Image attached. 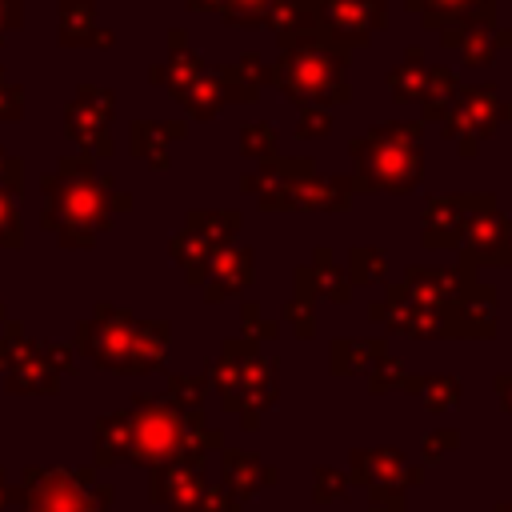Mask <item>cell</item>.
<instances>
[{
  "label": "cell",
  "mask_w": 512,
  "mask_h": 512,
  "mask_svg": "<svg viewBox=\"0 0 512 512\" xmlns=\"http://www.w3.org/2000/svg\"><path fill=\"white\" fill-rule=\"evenodd\" d=\"M344 64L348 48L336 44L324 28H308L300 36L280 40V60L272 64L268 80L296 108H332L352 96Z\"/></svg>",
  "instance_id": "6da1fadb"
},
{
  "label": "cell",
  "mask_w": 512,
  "mask_h": 512,
  "mask_svg": "<svg viewBox=\"0 0 512 512\" xmlns=\"http://www.w3.org/2000/svg\"><path fill=\"white\" fill-rule=\"evenodd\" d=\"M424 128L420 120H388L348 140L356 192L408 196L424 180Z\"/></svg>",
  "instance_id": "7a4b0ae2"
},
{
  "label": "cell",
  "mask_w": 512,
  "mask_h": 512,
  "mask_svg": "<svg viewBox=\"0 0 512 512\" xmlns=\"http://www.w3.org/2000/svg\"><path fill=\"white\" fill-rule=\"evenodd\" d=\"M504 120H512V104L500 100L496 84H468L456 92L452 108L444 112L440 132L460 148V156H476L480 140H488Z\"/></svg>",
  "instance_id": "3957f363"
},
{
  "label": "cell",
  "mask_w": 512,
  "mask_h": 512,
  "mask_svg": "<svg viewBox=\"0 0 512 512\" xmlns=\"http://www.w3.org/2000/svg\"><path fill=\"white\" fill-rule=\"evenodd\" d=\"M456 252H460V264L472 268V272L476 268H512V256H508V216L496 208L492 192H484V200L468 216Z\"/></svg>",
  "instance_id": "277c9868"
},
{
  "label": "cell",
  "mask_w": 512,
  "mask_h": 512,
  "mask_svg": "<svg viewBox=\"0 0 512 512\" xmlns=\"http://www.w3.org/2000/svg\"><path fill=\"white\" fill-rule=\"evenodd\" d=\"M348 480L360 488H392L408 492L424 484V464L404 460L396 448H352L348 452Z\"/></svg>",
  "instance_id": "5b68a950"
},
{
  "label": "cell",
  "mask_w": 512,
  "mask_h": 512,
  "mask_svg": "<svg viewBox=\"0 0 512 512\" xmlns=\"http://www.w3.org/2000/svg\"><path fill=\"white\" fill-rule=\"evenodd\" d=\"M444 336L448 340H492L496 336V320H500V308H496V292L484 284V280H472L460 296H452L444 308Z\"/></svg>",
  "instance_id": "8992f818"
},
{
  "label": "cell",
  "mask_w": 512,
  "mask_h": 512,
  "mask_svg": "<svg viewBox=\"0 0 512 512\" xmlns=\"http://www.w3.org/2000/svg\"><path fill=\"white\" fill-rule=\"evenodd\" d=\"M384 24H388V0H320V28L344 48L364 44Z\"/></svg>",
  "instance_id": "52a82bcc"
},
{
  "label": "cell",
  "mask_w": 512,
  "mask_h": 512,
  "mask_svg": "<svg viewBox=\"0 0 512 512\" xmlns=\"http://www.w3.org/2000/svg\"><path fill=\"white\" fill-rule=\"evenodd\" d=\"M484 200V192H468V196H432L424 204V220H420V244L428 252H452L460 248L464 224L476 212V204Z\"/></svg>",
  "instance_id": "ba28073f"
},
{
  "label": "cell",
  "mask_w": 512,
  "mask_h": 512,
  "mask_svg": "<svg viewBox=\"0 0 512 512\" xmlns=\"http://www.w3.org/2000/svg\"><path fill=\"white\" fill-rule=\"evenodd\" d=\"M476 280L472 268H464L460 260L452 268H432V264H408L404 268V288L412 296V304H424V308H444L452 296H460L468 284Z\"/></svg>",
  "instance_id": "9c48e42d"
},
{
  "label": "cell",
  "mask_w": 512,
  "mask_h": 512,
  "mask_svg": "<svg viewBox=\"0 0 512 512\" xmlns=\"http://www.w3.org/2000/svg\"><path fill=\"white\" fill-rule=\"evenodd\" d=\"M292 296H308V300H328V304H348L352 300V280L344 276V268L336 264L332 248H316L308 264L292 268Z\"/></svg>",
  "instance_id": "30bf717a"
},
{
  "label": "cell",
  "mask_w": 512,
  "mask_h": 512,
  "mask_svg": "<svg viewBox=\"0 0 512 512\" xmlns=\"http://www.w3.org/2000/svg\"><path fill=\"white\" fill-rule=\"evenodd\" d=\"M252 268H256V252L252 248H216L212 260H208V288H204V300L216 304V300H228V296H240L248 284H252Z\"/></svg>",
  "instance_id": "8fae6325"
},
{
  "label": "cell",
  "mask_w": 512,
  "mask_h": 512,
  "mask_svg": "<svg viewBox=\"0 0 512 512\" xmlns=\"http://www.w3.org/2000/svg\"><path fill=\"white\" fill-rule=\"evenodd\" d=\"M240 400H244L240 416H244V412L264 416V412L280 400V368H276L272 356L260 352V344L244 356V368H240Z\"/></svg>",
  "instance_id": "7c38bea8"
},
{
  "label": "cell",
  "mask_w": 512,
  "mask_h": 512,
  "mask_svg": "<svg viewBox=\"0 0 512 512\" xmlns=\"http://www.w3.org/2000/svg\"><path fill=\"white\" fill-rule=\"evenodd\" d=\"M276 484H280V468H276V464H264V460H256L252 452L224 448V488L232 492L236 504H248V500H256L264 488H276Z\"/></svg>",
  "instance_id": "4fadbf2b"
},
{
  "label": "cell",
  "mask_w": 512,
  "mask_h": 512,
  "mask_svg": "<svg viewBox=\"0 0 512 512\" xmlns=\"http://www.w3.org/2000/svg\"><path fill=\"white\" fill-rule=\"evenodd\" d=\"M204 464H188V460H176V464H164V472H156L152 480V496L164 500L172 512H192L204 496Z\"/></svg>",
  "instance_id": "5bb4252c"
},
{
  "label": "cell",
  "mask_w": 512,
  "mask_h": 512,
  "mask_svg": "<svg viewBox=\"0 0 512 512\" xmlns=\"http://www.w3.org/2000/svg\"><path fill=\"white\" fill-rule=\"evenodd\" d=\"M356 196L352 176H332V172H308L296 184V212H344Z\"/></svg>",
  "instance_id": "9a60e30c"
},
{
  "label": "cell",
  "mask_w": 512,
  "mask_h": 512,
  "mask_svg": "<svg viewBox=\"0 0 512 512\" xmlns=\"http://www.w3.org/2000/svg\"><path fill=\"white\" fill-rule=\"evenodd\" d=\"M380 356H388L384 336H336V340H328V372L332 376H360Z\"/></svg>",
  "instance_id": "2e32d148"
},
{
  "label": "cell",
  "mask_w": 512,
  "mask_h": 512,
  "mask_svg": "<svg viewBox=\"0 0 512 512\" xmlns=\"http://www.w3.org/2000/svg\"><path fill=\"white\" fill-rule=\"evenodd\" d=\"M444 44L460 48L468 68H480V64H492L504 44H512V32H492V24H448Z\"/></svg>",
  "instance_id": "e0dca14e"
},
{
  "label": "cell",
  "mask_w": 512,
  "mask_h": 512,
  "mask_svg": "<svg viewBox=\"0 0 512 512\" xmlns=\"http://www.w3.org/2000/svg\"><path fill=\"white\" fill-rule=\"evenodd\" d=\"M256 348V340H248V336H236V340H224V348H220V356L212 360V384H216V392H220V404L228 408V412H236L240 416V408H244V400H240V368H244V356Z\"/></svg>",
  "instance_id": "ac0fdd59"
},
{
  "label": "cell",
  "mask_w": 512,
  "mask_h": 512,
  "mask_svg": "<svg viewBox=\"0 0 512 512\" xmlns=\"http://www.w3.org/2000/svg\"><path fill=\"white\" fill-rule=\"evenodd\" d=\"M428 28L448 24H492V0H408Z\"/></svg>",
  "instance_id": "d6986e66"
},
{
  "label": "cell",
  "mask_w": 512,
  "mask_h": 512,
  "mask_svg": "<svg viewBox=\"0 0 512 512\" xmlns=\"http://www.w3.org/2000/svg\"><path fill=\"white\" fill-rule=\"evenodd\" d=\"M308 172H316L308 156H288V160H276V156H272V160H260V168H256L252 176H244L240 188L252 192V196H264V192H272V188H280V184L304 180Z\"/></svg>",
  "instance_id": "ffe728a7"
},
{
  "label": "cell",
  "mask_w": 512,
  "mask_h": 512,
  "mask_svg": "<svg viewBox=\"0 0 512 512\" xmlns=\"http://www.w3.org/2000/svg\"><path fill=\"white\" fill-rule=\"evenodd\" d=\"M456 92H460V80H456L452 68H428L424 92H420V116L424 120H444V112L452 108Z\"/></svg>",
  "instance_id": "44dd1931"
},
{
  "label": "cell",
  "mask_w": 512,
  "mask_h": 512,
  "mask_svg": "<svg viewBox=\"0 0 512 512\" xmlns=\"http://www.w3.org/2000/svg\"><path fill=\"white\" fill-rule=\"evenodd\" d=\"M240 212H192L188 216V232H196L200 240H208V248L216 252V248H228L232 244V236L240 232Z\"/></svg>",
  "instance_id": "7402d4cb"
},
{
  "label": "cell",
  "mask_w": 512,
  "mask_h": 512,
  "mask_svg": "<svg viewBox=\"0 0 512 512\" xmlns=\"http://www.w3.org/2000/svg\"><path fill=\"white\" fill-rule=\"evenodd\" d=\"M424 76H428V68H424L420 48H408V52H404V64H396V68L388 72V92H392V100H400V104L420 100Z\"/></svg>",
  "instance_id": "603a6c76"
},
{
  "label": "cell",
  "mask_w": 512,
  "mask_h": 512,
  "mask_svg": "<svg viewBox=\"0 0 512 512\" xmlns=\"http://www.w3.org/2000/svg\"><path fill=\"white\" fill-rule=\"evenodd\" d=\"M460 396H464V388H460L456 376H448V372H424V376H420L416 400H420L428 412H452V408H460Z\"/></svg>",
  "instance_id": "cb8c5ba5"
},
{
  "label": "cell",
  "mask_w": 512,
  "mask_h": 512,
  "mask_svg": "<svg viewBox=\"0 0 512 512\" xmlns=\"http://www.w3.org/2000/svg\"><path fill=\"white\" fill-rule=\"evenodd\" d=\"M408 312H412V296H408V288H404V284H388V288H384V296L368 304V320L384 324V332H404Z\"/></svg>",
  "instance_id": "d4e9b609"
},
{
  "label": "cell",
  "mask_w": 512,
  "mask_h": 512,
  "mask_svg": "<svg viewBox=\"0 0 512 512\" xmlns=\"http://www.w3.org/2000/svg\"><path fill=\"white\" fill-rule=\"evenodd\" d=\"M344 276L352 284H384L388 276V252L384 248H372V244H356L348 248V268Z\"/></svg>",
  "instance_id": "484cf974"
},
{
  "label": "cell",
  "mask_w": 512,
  "mask_h": 512,
  "mask_svg": "<svg viewBox=\"0 0 512 512\" xmlns=\"http://www.w3.org/2000/svg\"><path fill=\"white\" fill-rule=\"evenodd\" d=\"M172 256L184 264V276H188L192 284H204V280H208V260H212L208 240H200L196 232H184V236L172 240Z\"/></svg>",
  "instance_id": "4316f807"
},
{
  "label": "cell",
  "mask_w": 512,
  "mask_h": 512,
  "mask_svg": "<svg viewBox=\"0 0 512 512\" xmlns=\"http://www.w3.org/2000/svg\"><path fill=\"white\" fill-rule=\"evenodd\" d=\"M348 492H352V480L344 468H332V464L312 468V500L316 504H340Z\"/></svg>",
  "instance_id": "83f0119b"
},
{
  "label": "cell",
  "mask_w": 512,
  "mask_h": 512,
  "mask_svg": "<svg viewBox=\"0 0 512 512\" xmlns=\"http://www.w3.org/2000/svg\"><path fill=\"white\" fill-rule=\"evenodd\" d=\"M364 376H368V392H372V396H388V392H400V388H404L408 368L388 352V356H380Z\"/></svg>",
  "instance_id": "f1b7e54d"
},
{
  "label": "cell",
  "mask_w": 512,
  "mask_h": 512,
  "mask_svg": "<svg viewBox=\"0 0 512 512\" xmlns=\"http://www.w3.org/2000/svg\"><path fill=\"white\" fill-rule=\"evenodd\" d=\"M280 320H288L296 340H312L316 336V300L308 296H288L280 308Z\"/></svg>",
  "instance_id": "f546056e"
},
{
  "label": "cell",
  "mask_w": 512,
  "mask_h": 512,
  "mask_svg": "<svg viewBox=\"0 0 512 512\" xmlns=\"http://www.w3.org/2000/svg\"><path fill=\"white\" fill-rule=\"evenodd\" d=\"M404 336H412V340H444V312L412 304V312L404 320Z\"/></svg>",
  "instance_id": "4dcf8cb0"
},
{
  "label": "cell",
  "mask_w": 512,
  "mask_h": 512,
  "mask_svg": "<svg viewBox=\"0 0 512 512\" xmlns=\"http://www.w3.org/2000/svg\"><path fill=\"white\" fill-rule=\"evenodd\" d=\"M240 148H244V156L272 160V156H276V124H268V120H260V124H244V132H240Z\"/></svg>",
  "instance_id": "1f68e13d"
},
{
  "label": "cell",
  "mask_w": 512,
  "mask_h": 512,
  "mask_svg": "<svg viewBox=\"0 0 512 512\" xmlns=\"http://www.w3.org/2000/svg\"><path fill=\"white\" fill-rule=\"evenodd\" d=\"M168 404H176L180 412H200L204 404V376H172L168 380Z\"/></svg>",
  "instance_id": "d6a6232c"
},
{
  "label": "cell",
  "mask_w": 512,
  "mask_h": 512,
  "mask_svg": "<svg viewBox=\"0 0 512 512\" xmlns=\"http://www.w3.org/2000/svg\"><path fill=\"white\" fill-rule=\"evenodd\" d=\"M240 324H244V336L248 340H276L280 336V324H272V320H264V308L256 304V300H244L240 304Z\"/></svg>",
  "instance_id": "836d02e7"
},
{
  "label": "cell",
  "mask_w": 512,
  "mask_h": 512,
  "mask_svg": "<svg viewBox=\"0 0 512 512\" xmlns=\"http://www.w3.org/2000/svg\"><path fill=\"white\" fill-rule=\"evenodd\" d=\"M452 448H460V432H456V428H436V432L424 436L420 460H424V464H436V460H444Z\"/></svg>",
  "instance_id": "e575fe53"
},
{
  "label": "cell",
  "mask_w": 512,
  "mask_h": 512,
  "mask_svg": "<svg viewBox=\"0 0 512 512\" xmlns=\"http://www.w3.org/2000/svg\"><path fill=\"white\" fill-rule=\"evenodd\" d=\"M332 132V116L328 108H300V120H296V136L300 140H320Z\"/></svg>",
  "instance_id": "d590c367"
},
{
  "label": "cell",
  "mask_w": 512,
  "mask_h": 512,
  "mask_svg": "<svg viewBox=\"0 0 512 512\" xmlns=\"http://www.w3.org/2000/svg\"><path fill=\"white\" fill-rule=\"evenodd\" d=\"M192 512H240V504L232 500V492L224 484H216V488H204V496Z\"/></svg>",
  "instance_id": "8d00e7d4"
},
{
  "label": "cell",
  "mask_w": 512,
  "mask_h": 512,
  "mask_svg": "<svg viewBox=\"0 0 512 512\" xmlns=\"http://www.w3.org/2000/svg\"><path fill=\"white\" fill-rule=\"evenodd\" d=\"M268 4L272 0H228V16L236 24H260L268 16Z\"/></svg>",
  "instance_id": "74e56055"
},
{
  "label": "cell",
  "mask_w": 512,
  "mask_h": 512,
  "mask_svg": "<svg viewBox=\"0 0 512 512\" xmlns=\"http://www.w3.org/2000/svg\"><path fill=\"white\" fill-rule=\"evenodd\" d=\"M492 388H496V400H500V408L512 416V372H500V376L492 380Z\"/></svg>",
  "instance_id": "f35d334b"
},
{
  "label": "cell",
  "mask_w": 512,
  "mask_h": 512,
  "mask_svg": "<svg viewBox=\"0 0 512 512\" xmlns=\"http://www.w3.org/2000/svg\"><path fill=\"white\" fill-rule=\"evenodd\" d=\"M492 512H512V500H500V504H496Z\"/></svg>",
  "instance_id": "ab89813d"
},
{
  "label": "cell",
  "mask_w": 512,
  "mask_h": 512,
  "mask_svg": "<svg viewBox=\"0 0 512 512\" xmlns=\"http://www.w3.org/2000/svg\"><path fill=\"white\" fill-rule=\"evenodd\" d=\"M368 512H408V508H368Z\"/></svg>",
  "instance_id": "60d3db41"
},
{
  "label": "cell",
  "mask_w": 512,
  "mask_h": 512,
  "mask_svg": "<svg viewBox=\"0 0 512 512\" xmlns=\"http://www.w3.org/2000/svg\"><path fill=\"white\" fill-rule=\"evenodd\" d=\"M508 256H512V220H508Z\"/></svg>",
  "instance_id": "b9f144b4"
}]
</instances>
